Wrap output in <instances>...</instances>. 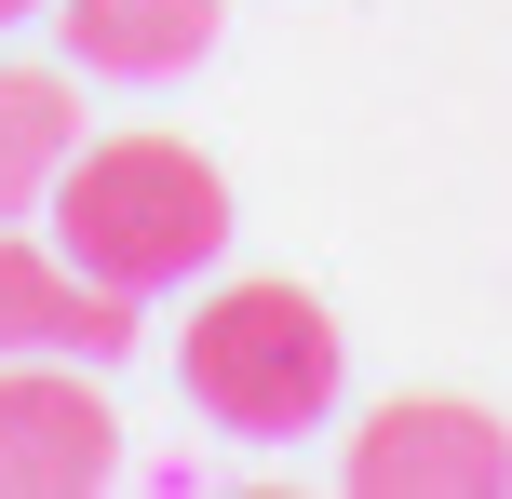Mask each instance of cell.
<instances>
[{
  "label": "cell",
  "mask_w": 512,
  "mask_h": 499,
  "mask_svg": "<svg viewBox=\"0 0 512 499\" xmlns=\"http://www.w3.org/2000/svg\"><path fill=\"white\" fill-rule=\"evenodd\" d=\"M176 378L216 432H310L337 405V324L297 284H216L176 338Z\"/></svg>",
  "instance_id": "2"
},
{
  "label": "cell",
  "mask_w": 512,
  "mask_h": 499,
  "mask_svg": "<svg viewBox=\"0 0 512 499\" xmlns=\"http://www.w3.org/2000/svg\"><path fill=\"white\" fill-rule=\"evenodd\" d=\"M54 27L108 81H176V68L216 54V0H54Z\"/></svg>",
  "instance_id": "6"
},
{
  "label": "cell",
  "mask_w": 512,
  "mask_h": 499,
  "mask_svg": "<svg viewBox=\"0 0 512 499\" xmlns=\"http://www.w3.org/2000/svg\"><path fill=\"white\" fill-rule=\"evenodd\" d=\"M14 14H41V0H0V27H14Z\"/></svg>",
  "instance_id": "8"
},
{
  "label": "cell",
  "mask_w": 512,
  "mask_h": 499,
  "mask_svg": "<svg viewBox=\"0 0 512 499\" xmlns=\"http://www.w3.org/2000/svg\"><path fill=\"white\" fill-rule=\"evenodd\" d=\"M351 486L364 499H499L512 486V432L486 405H378L351 432Z\"/></svg>",
  "instance_id": "4"
},
{
  "label": "cell",
  "mask_w": 512,
  "mask_h": 499,
  "mask_svg": "<svg viewBox=\"0 0 512 499\" xmlns=\"http://www.w3.org/2000/svg\"><path fill=\"white\" fill-rule=\"evenodd\" d=\"M122 459V419L81 378V351H27L0 365V499H81Z\"/></svg>",
  "instance_id": "3"
},
{
  "label": "cell",
  "mask_w": 512,
  "mask_h": 499,
  "mask_svg": "<svg viewBox=\"0 0 512 499\" xmlns=\"http://www.w3.org/2000/svg\"><path fill=\"white\" fill-rule=\"evenodd\" d=\"M27 351H81V365H108V351H135V297L95 284L68 243L0 230V365H27Z\"/></svg>",
  "instance_id": "5"
},
{
  "label": "cell",
  "mask_w": 512,
  "mask_h": 499,
  "mask_svg": "<svg viewBox=\"0 0 512 499\" xmlns=\"http://www.w3.org/2000/svg\"><path fill=\"white\" fill-rule=\"evenodd\" d=\"M54 243H68L95 284L162 297L230 243V176L176 135H95V149L54 162Z\"/></svg>",
  "instance_id": "1"
},
{
  "label": "cell",
  "mask_w": 512,
  "mask_h": 499,
  "mask_svg": "<svg viewBox=\"0 0 512 499\" xmlns=\"http://www.w3.org/2000/svg\"><path fill=\"white\" fill-rule=\"evenodd\" d=\"M81 149V108L54 68H0V230H14L27 203H54V162Z\"/></svg>",
  "instance_id": "7"
}]
</instances>
